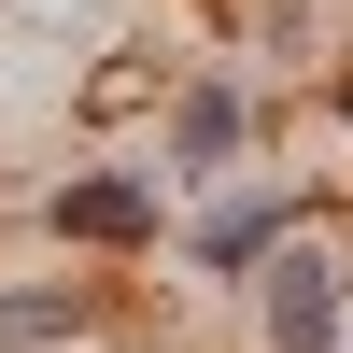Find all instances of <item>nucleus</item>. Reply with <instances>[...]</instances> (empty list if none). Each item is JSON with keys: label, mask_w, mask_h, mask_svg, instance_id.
Listing matches in <instances>:
<instances>
[{"label": "nucleus", "mask_w": 353, "mask_h": 353, "mask_svg": "<svg viewBox=\"0 0 353 353\" xmlns=\"http://www.w3.org/2000/svg\"><path fill=\"white\" fill-rule=\"evenodd\" d=\"M325 212H339L325 170H269V156H254V170H226V184L170 198V254H184V283H212V297H226L269 241H297V226H325Z\"/></svg>", "instance_id": "f257e3e1"}, {"label": "nucleus", "mask_w": 353, "mask_h": 353, "mask_svg": "<svg viewBox=\"0 0 353 353\" xmlns=\"http://www.w3.org/2000/svg\"><path fill=\"white\" fill-rule=\"evenodd\" d=\"M269 156V71L254 57H184V71L156 85V184L170 198H198V184H226V170H254Z\"/></svg>", "instance_id": "f03ea898"}, {"label": "nucleus", "mask_w": 353, "mask_h": 353, "mask_svg": "<svg viewBox=\"0 0 353 353\" xmlns=\"http://www.w3.org/2000/svg\"><path fill=\"white\" fill-rule=\"evenodd\" d=\"M28 226H43V254H85V269H141V254L170 241V184L141 156H85L57 170L43 198H28Z\"/></svg>", "instance_id": "7ed1b4c3"}, {"label": "nucleus", "mask_w": 353, "mask_h": 353, "mask_svg": "<svg viewBox=\"0 0 353 353\" xmlns=\"http://www.w3.org/2000/svg\"><path fill=\"white\" fill-rule=\"evenodd\" d=\"M226 297H241L254 353H339V325H353V254L325 241V226H297V241H269Z\"/></svg>", "instance_id": "20e7f679"}, {"label": "nucleus", "mask_w": 353, "mask_h": 353, "mask_svg": "<svg viewBox=\"0 0 353 353\" xmlns=\"http://www.w3.org/2000/svg\"><path fill=\"white\" fill-rule=\"evenodd\" d=\"M128 339V283L57 254V269H0V353H99Z\"/></svg>", "instance_id": "39448f33"}, {"label": "nucleus", "mask_w": 353, "mask_h": 353, "mask_svg": "<svg viewBox=\"0 0 353 353\" xmlns=\"http://www.w3.org/2000/svg\"><path fill=\"white\" fill-rule=\"evenodd\" d=\"M325 128H339V170H325V184H353V43L325 57Z\"/></svg>", "instance_id": "423d86ee"}]
</instances>
